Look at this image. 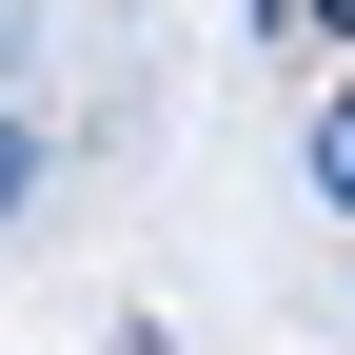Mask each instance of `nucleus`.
<instances>
[{"instance_id":"f257e3e1","label":"nucleus","mask_w":355,"mask_h":355,"mask_svg":"<svg viewBox=\"0 0 355 355\" xmlns=\"http://www.w3.org/2000/svg\"><path fill=\"white\" fill-rule=\"evenodd\" d=\"M316 198H336V217H355V99H336V119H316Z\"/></svg>"},{"instance_id":"f03ea898","label":"nucleus","mask_w":355,"mask_h":355,"mask_svg":"<svg viewBox=\"0 0 355 355\" xmlns=\"http://www.w3.org/2000/svg\"><path fill=\"white\" fill-rule=\"evenodd\" d=\"M20 198H40V139H20V119H0V217H20Z\"/></svg>"},{"instance_id":"7ed1b4c3","label":"nucleus","mask_w":355,"mask_h":355,"mask_svg":"<svg viewBox=\"0 0 355 355\" xmlns=\"http://www.w3.org/2000/svg\"><path fill=\"white\" fill-rule=\"evenodd\" d=\"M316 20H336V40H355V0H316Z\"/></svg>"},{"instance_id":"20e7f679","label":"nucleus","mask_w":355,"mask_h":355,"mask_svg":"<svg viewBox=\"0 0 355 355\" xmlns=\"http://www.w3.org/2000/svg\"><path fill=\"white\" fill-rule=\"evenodd\" d=\"M257 20H277V0H257Z\"/></svg>"}]
</instances>
